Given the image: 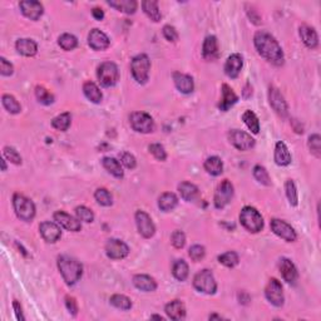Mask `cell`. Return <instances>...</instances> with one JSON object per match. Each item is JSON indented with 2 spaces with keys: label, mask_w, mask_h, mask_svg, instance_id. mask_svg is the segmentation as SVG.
Here are the masks:
<instances>
[{
  "label": "cell",
  "mask_w": 321,
  "mask_h": 321,
  "mask_svg": "<svg viewBox=\"0 0 321 321\" xmlns=\"http://www.w3.org/2000/svg\"><path fill=\"white\" fill-rule=\"evenodd\" d=\"M165 311L168 318L172 319V320H182L186 316V308L180 300H173L167 304Z\"/></svg>",
  "instance_id": "cell-26"
},
{
  "label": "cell",
  "mask_w": 321,
  "mask_h": 321,
  "mask_svg": "<svg viewBox=\"0 0 321 321\" xmlns=\"http://www.w3.org/2000/svg\"><path fill=\"white\" fill-rule=\"evenodd\" d=\"M173 80H175L176 88L183 94H190L193 92L194 83L191 75L183 74V73L176 72L173 74Z\"/></svg>",
  "instance_id": "cell-21"
},
{
  "label": "cell",
  "mask_w": 321,
  "mask_h": 321,
  "mask_svg": "<svg viewBox=\"0 0 321 321\" xmlns=\"http://www.w3.org/2000/svg\"><path fill=\"white\" fill-rule=\"evenodd\" d=\"M204 170L212 176H220L223 171V163L220 157H208V158L204 161Z\"/></svg>",
  "instance_id": "cell-36"
},
{
  "label": "cell",
  "mask_w": 321,
  "mask_h": 321,
  "mask_svg": "<svg viewBox=\"0 0 321 321\" xmlns=\"http://www.w3.org/2000/svg\"><path fill=\"white\" fill-rule=\"evenodd\" d=\"M239 101V97L236 96V93L234 92L230 85L223 84L222 85V98H221L220 103H218V108L223 112H227L228 109L231 108L236 102Z\"/></svg>",
  "instance_id": "cell-22"
},
{
  "label": "cell",
  "mask_w": 321,
  "mask_h": 321,
  "mask_svg": "<svg viewBox=\"0 0 321 321\" xmlns=\"http://www.w3.org/2000/svg\"><path fill=\"white\" fill-rule=\"evenodd\" d=\"M149 152L154 156V158L158 159V161H166L167 158V153L165 151V147L159 143H153L148 147Z\"/></svg>",
  "instance_id": "cell-51"
},
{
  "label": "cell",
  "mask_w": 321,
  "mask_h": 321,
  "mask_svg": "<svg viewBox=\"0 0 321 321\" xmlns=\"http://www.w3.org/2000/svg\"><path fill=\"white\" fill-rule=\"evenodd\" d=\"M58 268L66 285H74L82 277L83 266L75 258L69 256H59Z\"/></svg>",
  "instance_id": "cell-2"
},
{
  "label": "cell",
  "mask_w": 321,
  "mask_h": 321,
  "mask_svg": "<svg viewBox=\"0 0 321 321\" xmlns=\"http://www.w3.org/2000/svg\"><path fill=\"white\" fill-rule=\"evenodd\" d=\"M13 72H14L13 64L1 57V58H0V73H1L3 75H5V77H9V75L13 74Z\"/></svg>",
  "instance_id": "cell-55"
},
{
  "label": "cell",
  "mask_w": 321,
  "mask_h": 321,
  "mask_svg": "<svg viewBox=\"0 0 321 321\" xmlns=\"http://www.w3.org/2000/svg\"><path fill=\"white\" fill-rule=\"evenodd\" d=\"M88 43L94 51H104L109 47V38L99 29H93L88 35Z\"/></svg>",
  "instance_id": "cell-19"
},
{
  "label": "cell",
  "mask_w": 321,
  "mask_h": 321,
  "mask_svg": "<svg viewBox=\"0 0 321 321\" xmlns=\"http://www.w3.org/2000/svg\"><path fill=\"white\" fill-rule=\"evenodd\" d=\"M210 319H211V320H213V319H218V320H221L222 318H221V316H218V315H211Z\"/></svg>",
  "instance_id": "cell-61"
},
{
  "label": "cell",
  "mask_w": 321,
  "mask_h": 321,
  "mask_svg": "<svg viewBox=\"0 0 321 321\" xmlns=\"http://www.w3.org/2000/svg\"><path fill=\"white\" fill-rule=\"evenodd\" d=\"M21 13L30 20H38L43 15V5L35 0H24L19 4Z\"/></svg>",
  "instance_id": "cell-18"
},
{
  "label": "cell",
  "mask_w": 321,
  "mask_h": 321,
  "mask_svg": "<svg viewBox=\"0 0 321 321\" xmlns=\"http://www.w3.org/2000/svg\"><path fill=\"white\" fill-rule=\"evenodd\" d=\"M65 305H66V309L69 310V313L72 314V315H77L78 314V305H77V301H75L74 297L72 296H65Z\"/></svg>",
  "instance_id": "cell-57"
},
{
  "label": "cell",
  "mask_w": 321,
  "mask_h": 321,
  "mask_svg": "<svg viewBox=\"0 0 321 321\" xmlns=\"http://www.w3.org/2000/svg\"><path fill=\"white\" fill-rule=\"evenodd\" d=\"M178 191H180L181 197L187 202L194 201L197 198V196H198V187L191 182L180 183Z\"/></svg>",
  "instance_id": "cell-30"
},
{
  "label": "cell",
  "mask_w": 321,
  "mask_h": 321,
  "mask_svg": "<svg viewBox=\"0 0 321 321\" xmlns=\"http://www.w3.org/2000/svg\"><path fill=\"white\" fill-rule=\"evenodd\" d=\"M13 206L16 216L20 220L29 222L34 218L35 216V204L33 203L32 199L28 197L23 196L20 193H15L13 197Z\"/></svg>",
  "instance_id": "cell-5"
},
{
  "label": "cell",
  "mask_w": 321,
  "mask_h": 321,
  "mask_svg": "<svg viewBox=\"0 0 321 321\" xmlns=\"http://www.w3.org/2000/svg\"><path fill=\"white\" fill-rule=\"evenodd\" d=\"M275 162L277 166H289L291 163V153L284 142H277L275 147Z\"/></svg>",
  "instance_id": "cell-28"
},
{
  "label": "cell",
  "mask_w": 321,
  "mask_h": 321,
  "mask_svg": "<svg viewBox=\"0 0 321 321\" xmlns=\"http://www.w3.org/2000/svg\"><path fill=\"white\" fill-rule=\"evenodd\" d=\"M300 37L304 44L310 49H315L319 45V37L318 33L314 28L309 27V25H301L300 27Z\"/></svg>",
  "instance_id": "cell-25"
},
{
  "label": "cell",
  "mask_w": 321,
  "mask_h": 321,
  "mask_svg": "<svg viewBox=\"0 0 321 321\" xmlns=\"http://www.w3.org/2000/svg\"><path fill=\"white\" fill-rule=\"evenodd\" d=\"M189 255L193 261H199L204 257L206 251H204V247L201 246V245H194V246H192L190 249Z\"/></svg>",
  "instance_id": "cell-53"
},
{
  "label": "cell",
  "mask_w": 321,
  "mask_h": 321,
  "mask_svg": "<svg viewBox=\"0 0 321 321\" xmlns=\"http://www.w3.org/2000/svg\"><path fill=\"white\" fill-rule=\"evenodd\" d=\"M13 308H14V311H15L16 319H18V320H20V321H24L25 318H24V315H23V311H21L20 304H19L16 300H14L13 301Z\"/></svg>",
  "instance_id": "cell-58"
},
{
  "label": "cell",
  "mask_w": 321,
  "mask_h": 321,
  "mask_svg": "<svg viewBox=\"0 0 321 321\" xmlns=\"http://www.w3.org/2000/svg\"><path fill=\"white\" fill-rule=\"evenodd\" d=\"M309 148H310L311 153L315 157L320 158L321 157V137L319 134L310 135L309 138Z\"/></svg>",
  "instance_id": "cell-49"
},
{
  "label": "cell",
  "mask_w": 321,
  "mask_h": 321,
  "mask_svg": "<svg viewBox=\"0 0 321 321\" xmlns=\"http://www.w3.org/2000/svg\"><path fill=\"white\" fill-rule=\"evenodd\" d=\"M106 254L112 260H122L129 254V247L121 240L111 239L106 245Z\"/></svg>",
  "instance_id": "cell-12"
},
{
  "label": "cell",
  "mask_w": 321,
  "mask_h": 321,
  "mask_svg": "<svg viewBox=\"0 0 321 321\" xmlns=\"http://www.w3.org/2000/svg\"><path fill=\"white\" fill-rule=\"evenodd\" d=\"M54 220L58 225H61L62 227H64L68 231L72 232H78L80 231L82 228V225H80V221L78 218L73 217V216L68 215L64 211H58V212L54 213Z\"/></svg>",
  "instance_id": "cell-17"
},
{
  "label": "cell",
  "mask_w": 321,
  "mask_h": 321,
  "mask_svg": "<svg viewBox=\"0 0 321 321\" xmlns=\"http://www.w3.org/2000/svg\"><path fill=\"white\" fill-rule=\"evenodd\" d=\"M102 165L106 168L107 172L111 173L112 176L117 178H122L125 176V172H123V168L121 166V163L118 162L116 158H112V157H106L102 161Z\"/></svg>",
  "instance_id": "cell-33"
},
{
  "label": "cell",
  "mask_w": 321,
  "mask_h": 321,
  "mask_svg": "<svg viewBox=\"0 0 321 321\" xmlns=\"http://www.w3.org/2000/svg\"><path fill=\"white\" fill-rule=\"evenodd\" d=\"M83 92L84 96L93 103H101L102 101V92L98 88V85L93 82H85L83 85Z\"/></svg>",
  "instance_id": "cell-34"
},
{
  "label": "cell",
  "mask_w": 321,
  "mask_h": 321,
  "mask_svg": "<svg viewBox=\"0 0 321 321\" xmlns=\"http://www.w3.org/2000/svg\"><path fill=\"white\" fill-rule=\"evenodd\" d=\"M285 191H286L287 199H289V203L291 206H297L299 203V196H297V190L295 183L292 180H287L286 185H285Z\"/></svg>",
  "instance_id": "cell-45"
},
{
  "label": "cell",
  "mask_w": 321,
  "mask_h": 321,
  "mask_svg": "<svg viewBox=\"0 0 321 321\" xmlns=\"http://www.w3.org/2000/svg\"><path fill=\"white\" fill-rule=\"evenodd\" d=\"M97 77L103 87H113L120 78L118 66L112 62H104L98 66Z\"/></svg>",
  "instance_id": "cell-7"
},
{
  "label": "cell",
  "mask_w": 321,
  "mask_h": 321,
  "mask_svg": "<svg viewBox=\"0 0 321 321\" xmlns=\"http://www.w3.org/2000/svg\"><path fill=\"white\" fill-rule=\"evenodd\" d=\"M232 197H234V186L228 180H223L222 182L217 186V190L215 192V207L221 210V208L226 207L230 202H231Z\"/></svg>",
  "instance_id": "cell-9"
},
{
  "label": "cell",
  "mask_w": 321,
  "mask_h": 321,
  "mask_svg": "<svg viewBox=\"0 0 321 321\" xmlns=\"http://www.w3.org/2000/svg\"><path fill=\"white\" fill-rule=\"evenodd\" d=\"M218 261L220 263L225 265L226 267H235L236 265H239V255L234 251H228L218 256Z\"/></svg>",
  "instance_id": "cell-44"
},
{
  "label": "cell",
  "mask_w": 321,
  "mask_h": 321,
  "mask_svg": "<svg viewBox=\"0 0 321 321\" xmlns=\"http://www.w3.org/2000/svg\"><path fill=\"white\" fill-rule=\"evenodd\" d=\"M172 273L175 279H177L178 281H185V280L189 277V265L185 260H177L175 263H173L172 267Z\"/></svg>",
  "instance_id": "cell-37"
},
{
  "label": "cell",
  "mask_w": 321,
  "mask_h": 321,
  "mask_svg": "<svg viewBox=\"0 0 321 321\" xmlns=\"http://www.w3.org/2000/svg\"><path fill=\"white\" fill-rule=\"evenodd\" d=\"M108 5L126 14H133L137 10L138 4L135 0H109Z\"/></svg>",
  "instance_id": "cell-31"
},
{
  "label": "cell",
  "mask_w": 321,
  "mask_h": 321,
  "mask_svg": "<svg viewBox=\"0 0 321 321\" xmlns=\"http://www.w3.org/2000/svg\"><path fill=\"white\" fill-rule=\"evenodd\" d=\"M142 8H143V11L147 14L151 20L153 21H159L161 18H162V14H161V10L158 8V3L156 0H146L142 3Z\"/></svg>",
  "instance_id": "cell-35"
},
{
  "label": "cell",
  "mask_w": 321,
  "mask_h": 321,
  "mask_svg": "<svg viewBox=\"0 0 321 321\" xmlns=\"http://www.w3.org/2000/svg\"><path fill=\"white\" fill-rule=\"evenodd\" d=\"M35 97H37L38 101L42 104H44V106H49V104H52L54 102L53 94H52L48 89H45L44 87H42V85H38V87L35 88Z\"/></svg>",
  "instance_id": "cell-43"
},
{
  "label": "cell",
  "mask_w": 321,
  "mask_h": 321,
  "mask_svg": "<svg viewBox=\"0 0 321 321\" xmlns=\"http://www.w3.org/2000/svg\"><path fill=\"white\" fill-rule=\"evenodd\" d=\"M254 43H255L256 51L266 61L277 66L284 64V52L277 40L270 33L263 32V30L257 32L254 38Z\"/></svg>",
  "instance_id": "cell-1"
},
{
  "label": "cell",
  "mask_w": 321,
  "mask_h": 321,
  "mask_svg": "<svg viewBox=\"0 0 321 321\" xmlns=\"http://www.w3.org/2000/svg\"><path fill=\"white\" fill-rule=\"evenodd\" d=\"M266 299L276 308H281L284 305V292L282 286L277 279H271L265 289Z\"/></svg>",
  "instance_id": "cell-11"
},
{
  "label": "cell",
  "mask_w": 321,
  "mask_h": 321,
  "mask_svg": "<svg viewBox=\"0 0 321 321\" xmlns=\"http://www.w3.org/2000/svg\"><path fill=\"white\" fill-rule=\"evenodd\" d=\"M92 15H93L94 19H97V20H102V19L104 18V11L102 10L101 8H94L93 10H92Z\"/></svg>",
  "instance_id": "cell-59"
},
{
  "label": "cell",
  "mask_w": 321,
  "mask_h": 321,
  "mask_svg": "<svg viewBox=\"0 0 321 321\" xmlns=\"http://www.w3.org/2000/svg\"><path fill=\"white\" fill-rule=\"evenodd\" d=\"M149 69H151V61L146 54H138L132 59L130 63V72L133 78L139 84H146L149 77Z\"/></svg>",
  "instance_id": "cell-4"
},
{
  "label": "cell",
  "mask_w": 321,
  "mask_h": 321,
  "mask_svg": "<svg viewBox=\"0 0 321 321\" xmlns=\"http://www.w3.org/2000/svg\"><path fill=\"white\" fill-rule=\"evenodd\" d=\"M228 139L240 151H249L255 146V139L252 138L251 134L240 129H232L228 133Z\"/></svg>",
  "instance_id": "cell-10"
},
{
  "label": "cell",
  "mask_w": 321,
  "mask_h": 321,
  "mask_svg": "<svg viewBox=\"0 0 321 321\" xmlns=\"http://www.w3.org/2000/svg\"><path fill=\"white\" fill-rule=\"evenodd\" d=\"M75 215H77V218L79 221H83V222L90 223L93 222L94 220V213L89 210L85 206H78L75 208Z\"/></svg>",
  "instance_id": "cell-47"
},
{
  "label": "cell",
  "mask_w": 321,
  "mask_h": 321,
  "mask_svg": "<svg viewBox=\"0 0 321 321\" xmlns=\"http://www.w3.org/2000/svg\"><path fill=\"white\" fill-rule=\"evenodd\" d=\"M171 242H172V245L176 249H182L185 246V244H186V236H185V234L182 231L177 230L171 236Z\"/></svg>",
  "instance_id": "cell-54"
},
{
  "label": "cell",
  "mask_w": 321,
  "mask_h": 321,
  "mask_svg": "<svg viewBox=\"0 0 321 321\" xmlns=\"http://www.w3.org/2000/svg\"><path fill=\"white\" fill-rule=\"evenodd\" d=\"M1 102H3L4 108H5L9 113L11 114L20 113L21 111L20 104L18 103V101H16L13 96H10V94H4V96L1 97Z\"/></svg>",
  "instance_id": "cell-42"
},
{
  "label": "cell",
  "mask_w": 321,
  "mask_h": 321,
  "mask_svg": "<svg viewBox=\"0 0 321 321\" xmlns=\"http://www.w3.org/2000/svg\"><path fill=\"white\" fill-rule=\"evenodd\" d=\"M70 122H72V117H70V113L65 112V113H62L59 116H57L56 118H53L52 121V127L56 128L57 130H66L69 128Z\"/></svg>",
  "instance_id": "cell-39"
},
{
  "label": "cell",
  "mask_w": 321,
  "mask_h": 321,
  "mask_svg": "<svg viewBox=\"0 0 321 321\" xmlns=\"http://www.w3.org/2000/svg\"><path fill=\"white\" fill-rule=\"evenodd\" d=\"M121 162H122V165L125 166L126 168H128V170H133V168H135V166H137L135 157L133 156V154H130L129 152H123V153L121 154Z\"/></svg>",
  "instance_id": "cell-52"
},
{
  "label": "cell",
  "mask_w": 321,
  "mask_h": 321,
  "mask_svg": "<svg viewBox=\"0 0 321 321\" xmlns=\"http://www.w3.org/2000/svg\"><path fill=\"white\" fill-rule=\"evenodd\" d=\"M202 56L207 61H213L218 56V42L215 35H208L203 42Z\"/></svg>",
  "instance_id": "cell-23"
},
{
  "label": "cell",
  "mask_w": 321,
  "mask_h": 321,
  "mask_svg": "<svg viewBox=\"0 0 321 321\" xmlns=\"http://www.w3.org/2000/svg\"><path fill=\"white\" fill-rule=\"evenodd\" d=\"M242 65H244V61H242V57L240 54H232L227 58L225 64V73L227 77L230 78H237L239 77L240 72L242 69Z\"/></svg>",
  "instance_id": "cell-20"
},
{
  "label": "cell",
  "mask_w": 321,
  "mask_h": 321,
  "mask_svg": "<svg viewBox=\"0 0 321 321\" xmlns=\"http://www.w3.org/2000/svg\"><path fill=\"white\" fill-rule=\"evenodd\" d=\"M133 285L141 291L146 292H152L157 289L156 280L148 275H135L133 277Z\"/></svg>",
  "instance_id": "cell-27"
},
{
  "label": "cell",
  "mask_w": 321,
  "mask_h": 321,
  "mask_svg": "<svg viewBox=\"0 0 321 321\" xmlns=\"http://www.w3.org/2000/svg\"><path fill=\"white\" fill-rule=\"evenodd\" d=\"M178 204V198L172 192H166L158 198V207L165 212L175 210L176 206Z\"/></svg>",
  "instance_id": "cell-32"
},
{
  "label": "cell",
  "mask_w": 321,
  "mask_h": 321,
  "mask_svg": "<svg viewBox=\"0 0 321 321\" xmlns=\"http://www.w3.org/2000/svg\"><path fill=\"white\" fill-rule=\"evenodd\" d=\"M151 319H158V320H163L162 316H158V315H153V316H151Z\"/></svg>",
  "instance_id": "cell-62"
},
{
  "label": "cell",
  "mask_w": 321,
  "mask_h": 321,
  "mask_svg": "<svg viewBox=\"0 0 321 321\" xmlns=\"http://www.w3.org/2000/svg\"><path fill=\"white\" fill-rule=\"evenodd\" d=\"M129 123L135 132L151 133L154 129L153 118L144 112H134L130 114Z\"/></svg>",
  "instance_id": "cell-8"
},
{
  "label": "cell",
  "mask_w": 321,
  "mask_h": 321,
  "mask_svg": "<svg viewBox=\"0 0 321 321\" xmlns=\"http://www.w3.org/2000/svg\"><path fill=\"white\" fill-rule=\"evenodd\" d=\"M39 231L43 239L48 242V244H54V242L58 241L62 236L61 227H59L57 223L49 222V221H45V222L40 223Z\"/></svg>",
  "instance_id": "cell-16"
},
{
  "label": "cell",
  "mask_w": 321,
  "mask_h": 321,
  "mask_svg": "<svg viewBox=\"0 0 321 321\" xmlns=\"http://www.w3.org/2000/svg\"><path fill=\"white\" fill-rule=\"evenodd\" d=\"M163 37L171 43H175L178 40V33L176 32V29L171 25H165L163 27Z\"/></svg>",
  "instance_id": "cell-56"
},
{
  "label": "cell",
  "mask_w": 321,
  "mask_h": 321,
  "mask_svg": "<svg viewBox=\"0 0 321 321\" xmlns=\"http://www.w3.org/2000/svg\"><path fill=\"white\" fill-rule=\"evenodd\" d=\"M280 272H281L285 281L289 282V284H294L297 280V276H299L296 266L289 258H282L281 260V262H280Z\"/></svg>",
  "instance_id": "cell-24"
},
{
  "label": "cell",
  "mask_w": 321,
  "mask_h": 321,
  "mask_svg": "<svg viewBox=\"0 0 321 321\" xmlns=\"http://www.w3.org/2000/svg\"><path fill=\"white\" fill-rule=\"evenodd\" d=\"M193 286L197 291L212 295L217 290V282H216L213 273L207 268H204V270L196 273V276L193 279Z\"/></svg>",
  "instance_id": "cell-6"
},
{
  "label": "cell",
  "mask_w": 321,
  "mask_h": 321,
  "mask_svg": "<svg viewBox=\"0 0 321 321\" xmlns=\"http://www.w3.org/2000/svg\"><path fill=\"white\" fill-rule=\"evenodd\" d=\"M242 121L245 122V125L247 126L250 130L252 133L257 134L260 132V121H258L257 116L252 111H246L244 114H242Z\"/></svg>",
  "instance_id": "cell-38"
},
{
  "label": "cell",
  "mask_w": 321,
  "mask_h": 321,
  "mask_svg": "<svg viewBox=\"0 0 321 321\" xmlns=\"http://www.w3.org/2000/svg\"><path fill=\"white\" fill-rule=\"evenodd\" d=\"M268 101H270L271 107L273 111L280 114L281 117H286L289 113V108H287V103L285 101L284 96L280 93V90L276 87H270L268 89Z\"/></svg>",
  "instance_id": "cell-15"
},
{
  "label": "cell",
  "mask_w": 321,
  "mask_h": 321,
  "mask_svg": "<svg viewBox=\"0 0 321 321\" xmlns=\"http://www.w3.org/2000/svg\"><path fill=\"white\" fill-rule=\"evenodd\" d=\"M254 177H255L261 185H265V186H270L271 185L270 176H268L266 168L262 167V166L257 165L254 167Z\"/></svg>",
  "instance_id": "cell-46"
},
{
  "label": "cell",
  "mask_w": 321,
  "mask_h": 321,
  "mask_svg": "<svg viewBox=\"0 0 321 321\" xmlns=\"http://www.w3.org/2000/svg\"><path fill=\"white\" fill-rule=\"evenodd\" d=\"M0 162H1V170L3 171H6V163H5V159H1V161H0Z\"/></svg>",
  "instance_id": "cell-60"
},
{
  "label": "cell",
  "mask_w": 321,
  "mask_h": 321,
  "mask_svg": "<svg viewBox=\"0 0 321 321\" xmlns=\"http://www.w3.org/2000/svg\"><path fill=\"white\" fill-rule=\"evenodd\" d=\"M94 197H96V201L98 202L101 206H106V207H108V206H111V204L113 203L111 193H109L106 189L97 190L96 193H94Z\"/></svg>",
  "instance_id": "cell-48"
},
{
  "label": "cell",
  "mask_w": 321,
  "mask_h": 321,
  "mask_svg": "<svg viewBox=\"0 0 321 321\" xmlns=\"http://www.w3.org/2000/svg\"><path fill=\"white\" fill-rule=\"evenodd\" d=\"M111 304L114 306V308L121 309V310H129L132 308V301H130L129 297H127L126 295H120L116 294L111 297Z\"/></svg>",
  "instance_id": "cell-40"
},
{
  "label": "cell",
  "mask_w": 321,
  "mask_h": 321,
  "mask_svg": "<svg viewBox=\"0 0 321 321\" xmlns=\"http://www.w3.org/2000/svg\"><path fill=\"white\" fill-rule=\"evenodd\" d=\"M240 221L247 231L252 232V234H257L263 228L262 216L256 208L251 207V206H246V207L242 208L241 213H240Z\"/></svg>",
  "instance_id": "cell-3"
},
{
  "label": "cell",
  "mask_w": 321,
  "mask_h": 321,
  "mask_svg": "<svg viewBox=\"0 0 321 321\" xmlns=\"http://www.w3.org/2000/svg\"><path fill=\"white\" fill-rule=\"evenodd\" d=\"M271 230L275 235H277L279 237H281L282 240L287 242H294L296 241L297 235L295 232L294 228L285 221L279 220V218H273L271 221Z\"/></svg>",
  "instance_id": "cell-14"
},
{
  "label": "cell",
  "mask_w": 321,
  "mask_h": 321,
  "mask_svg": "<svg viewBox=\"0 0 321 321\" xmlns=\"http://www.w3.org/2000/svg\"><path fill=\"white\" fill-rule=\"evenodd\" d=\"M58 44L61 45V48L64 49V51H73V49L77 48L78 45V39L73 34H62L58 39Z\"/></svg>",
  "instance_id": "cell-41"
},
{
  "label": "cell",
  "mask_w": 321,
  "mask_h": 321,
  "mask_svg": "<svg viewBox=\"0 0 321 321\" xmlns=\"http://www.w3.org/2000/svg\"><path fill=\"white\" fill-rule=\"evenodd\" d=\"M19 54L24 57H33L37 54L38 45L33 39H19L15 44Z\"/></svg>",
  "instance_id": "cell-29"
},
{
  "label": "cell",
  "mask_w": 321,
  "mask_h": 321,
  "mask_svg": "<svg viewBox=\"0 0 321 321\" xmlns=\"http://www.w3.org/2000/svg\"><path fill=\"white\" fill-rule=\"evenodd\" d=\"M4 157H5L6 159H9L14 165H21L20 154H19L18 151H16L15 148H13V147H4Z\"/></svg>",
  "instance_id": "cell-50"
},
{
  "label": "cell",
  "mask_w": 321,
  "mask_h": 321,
  "mask_svg": "<svg viewBox=\"0 0 321 321\" xmlns=\"http://www.w3.org/2000/svg\"><path fill=\"white\" fill-rule=\"evenodd\" d=\"M135 223H137L139 235H142L144 239H151L154 235V232H156V227H154L151 216L144 212V211H137L135 212Z\"/></svg>",
  "instance_id": "cell-13"
}]
</instances>
